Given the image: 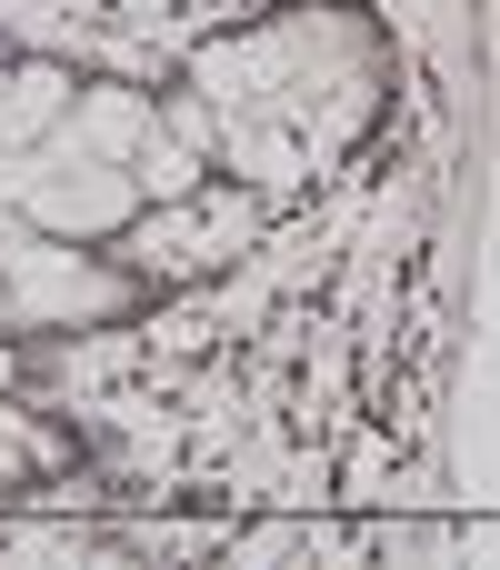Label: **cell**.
<instances>
[{
	"label": "cell",
	"mask_w": 500,
	"mask_h": 570,
	"mask_svg": "<svg viewBox=\"0 0 500 570\" xmlns=\"http://www.w3.org/2000/svg\"><path fill=\"white\" fill-rule=\"evenodd\" d=\"M20 220H30L40 240L110 250V240L140 220V190H130V170H120V160H80L70 180H40V190H20Z\"/></svg>",
	"instance_id": "cell-1"
},
{
	"label": "cell",
	"mask_w": 500,
	"mask_h": 570,
	"mask_svg": "<svg viewBox=\"0 0 500 570\" xmlns=\"http://www.w3.org/2000/svg\"><path fill=\"white\" fill-rule=\"evenodd\" d=\"M70 100H80V70H70V60H50V50L0 60V150L50 140V130L70 120Z\"/></svg>",
	"instance_id": "cell-2"
},
{
	"label": "cell",
	"mask_w": 500,
	"mask_h": 570,
	"mask_svg": "<svg viewBox=\"0 0 500 570\" xmlns=\"http://www.w3.org/2000/svg\"><path fill=\"white\" fill-rule=\"evenodd\" d=\"M60 130H70L80 160H130L150 140V90L140 80H80V100H70Z\"/></svg>",
	"instance_id": "cell-3"
},
{
	"label": "cell",
	"mask_w": 500,
	"mask_h": 570,
	"mask_svg": "<svg viewBox=\"0 0 500 570\" xmlns=\"http://www.w3.org/2000/svg\"><path fill=\"white\" fill-rule=\"evenodd\" d=\"M120 170H130L140 210H170V200H200V190H210V150H190V140H170V130H150Z\"/></svg>",
	"instance_id": "cell-4"
},
{
	"label": "cell",
	"mask_w": 500,
	"mask_h": 570,
	"mask_svg": "<svg viewBox=\"0 0 500 570\" xmlns=\"http://www.w3.org/2000/svg\"><path fill=\"white\" fill-rule=\"evenodd\" d=\"M210 341H220V321H210V311H190V301L150 321V361H200Z\"/></svg>",
	"instance_id": "cell-5"
},
{
	"label": "cell",
	"mask_w": 500,
	"mask_h": 570,
	"mask_svg": "<svg viewBox=\"0 0 500 570\" xmlns=\"http://www.w3.org/2000/svg\"><path fill=\"white\" fill-rule=\"evenodd\" d=\"M50 10H60V20H80V30H90V20H110V0H50Z\"/></svg>",
	"instance_id": "cell-6"
},
{
	"label": "cell",
	"mask_w": 500,
	"mask_h": 570,
	"mask_svg": "<svg viewBox=\"0 0 500 570\" xmlns=\"http://www.w3.org/2000/svg\"><path fill=\"white\" fill-rule=\"evenodd\" d=\"M0 341H20V301H10V281H0Z\"/></svg>",
	"instance_id": "cell-7"
},
{
	"label": "cell",
	"mask_w": 500,
	"mask_h": 570,
	"mask_svg": "<svg viewBox=\"0 0 500 570\" xmlns=\"http://www.w3.org/2000/svg\"><path fill=\"white\" fill-rule=\"evenodd\" d=\"M0 391H20V341H0Z\"/></svg>",
	"instance_id": "cell-8"
}]
</instances>
